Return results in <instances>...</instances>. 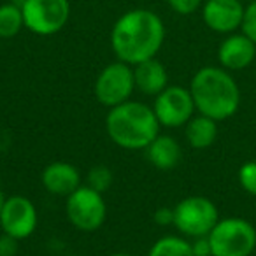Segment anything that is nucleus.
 <instances>
[{
    "mask_svg": "<svg viewBox=\"0 0 256 256\" xmlns=\"http://www.w3.org/2000/svg\"><path fill=\"white\" fill-rule=\"evenodd\" d=\"M164 40V22L150 9H132L124 12L110 30V48L116 58L132 67L150 58H156Z\"/></svg>",
    "mask_w": 256,
    "mask_h": 256,
    "instance_id": "nucleus-1",
    "label": "nucleus"
},
{
    "mask_svg": "<svg viewBox=\"0 0 256 256\" xmlns=\"http://www.w3.org/2000/svg\"><path fill=\"white\" fill-rule=\"evenodd\" d=\"M106 130L116 146L137 151L146 150L160 136V123L153 107L136 100H126L109 109Z\"/></svg>",
    "mask_w": 256,
    "mask_h": 256,
    "instance_id": "nucleus-2",
    "label": "nucleus"
},
{
    "mask_svg": "<svg viewBox=\"0 0 256 256\" xmlns=\"http://www.w3.org/2000/svg\"><path fill=\"white\" fill-rule=\"evenodd\" d=\"M193 102L198 110L214 121L232 118L240 104V90L230 72L221 67H204L190 82Z\"/></svg>",
    "mask_w": 256,
    "mask_h": 256,
    "instance_id": "nucleus-3",
    "label": "nucleus"
},
{
    "mask_svg": "<svg viewBox=\"0 0 256 256\" xmlns=\"http://www.w3.org/2000/svg\"><path fill=\"white\" fill-rule=\"evenodd\" d=\"M214 256H251L256 249V228L242 218H224L207 235Z\"/></svg>",
    "mask_w": 256,
    "mask_h": 256,
    "instance_id": "nucleus-4",
    "label": "nucleus"
},
{
    "mask_svg": "<svg viewBox=\"0 0 256 256\" xmlns=\"http://www.w3.org/2000/svg\"><path fill=\"white\" fill-rule=\"evenodd\" d=\"M220 221L216 204L207 196H188L174 207V226L186 237H204Z\"/></svg>",
    "mask_w": 256,
    "mask_h": 256,
    "instance_id": "nucleus-5",
    "label": "nucleus"
},
{
    "mask_svg": "<svg viewBox=\"0 0 256 256\" xmlns=\"http://www.w3.org/2000/svg\"><path fill=\"white\" fill-rule=\"evenodd\" d=\"M25 26L36 36H54L70 18L68 0H23L22 4Z\"/></svg>",
    "mask_w": 256,
    "mask_h": 256,
    "instance_id": "nucleus-6",
    "label": "nucleus"
},
{
    "mask_svg": "<svg viewBox=\"0 0 256 256\" xmlns=\"http://www.w3.org/2000/svg\"><path fill=\"white\" fill-rule=\"evenodd\" d=\"M65 212L72 224L81 232H95L104 224L107 216V206L102 193L90 186H79L67 196Z\"/></svg>",
    "mask_w": 256,
    "mask_h": 256,
    "instance_id": "nucleus-7",
    "label": "nucleus"
},
{
    "mask_svg": "<svg viewBox=\"0 0 256 256\" xmlns=\"http://www.w3.org/2000/svg\"><path fill=\"white\" fill-rule=\"evenodd\" d=\"M134 90H136V78L132 65L120 60L104 67L95 81L96 100L109 109L130 100Z\"/></svg>",
    "mask_w": 256,
    "mask_h": 256,
    "instance_id": "nucleus-8",
    "label": "nucleus"
},
{
    "mask_svg": "<svg viewBox=\"0 0 256 256\" xmlns=\"http://www.w3.org/2000/svg\"><path fill=\"white\" fill-rule=\"evenodd\" d=\"M153 110L156 114L160 126L179 128L184 126L195 116L196 107L190 88L167 86L160 95L154 96Z\"/></svg>",
    "mask_w": 256,
    "mask_h": 256,
    "instance_id": "nucleus-9",
    "label": "nucleus"
},
{
    "mask_svg": "<svg viewBox=\"0 0 256 256\" xmlns=\"http://www.w3.org/2000/svg\"><path fill=\"white\" fill-rule=\"evenodd\" d=\"M37 224L39 214L32 200L23 195H12L6 198L0 212V226L4 234L14 237L16 240H23L37 230Z\"/></svg>",
    "mask_w": 256,
    "mask_h": 256,
    "instance_id": "nucleus-10",
    "label": "nucleus"
},
{
    "mask_svg": "<svg viewBox=\"0 0 256 256\" xmlns=\"http://www.w3.org/2000/svg\"><path fill=\"white\" fill-rule=\"evenodd\" d=\"M244 9L240 0H207L202 8V20L212 32L234 34L242 26Z\"/></svg>",
    "mask_w": 256,
    "mask_h": 256,
    "instance_id": "nucleus-11",
    "label": "nucleus"
},
{
    "mask_svg": "<svg viewBox=\"0 0 256 256\" xmlns=\"http://www.w3.org/2000/svg\"><path fill=\"white\" fill-rule=\"evenodd\" d=\"M256 58V44L246 34H230L218 50V60L226 70H242Z\"/></svg>",
    "mask_w": 256,
    "mask_h": 256,
    "instance_id": "nucleus-12",
    "label": "nucleus"
},
{
    "mask_svg": "<svg viewBox=\"0 0 256 256\" xmlns=\"http://www.w3.org/2000/svg\"><path fill=\"white\" fill-rule=\"evenodd\" d=\"M42 184L51 195L68 196L81 186V172L67 162H53L44 168Z\"/></svg>",
    "mask_w": 256,
    "mask_h": 256,
    "instance_id": "nucleus-13",
    "label": "nucleus"
},
{
    "mask_svg": "<svg viewBox=\"0 0 256 256\" xmlns=\"http://www.w3.org/2000/svg\"><path fill=\"white\" fill-rule=\"evenodd\" d=\"M134 78H136V88L150 96L160 95L168 86L167 68L156 58H150L134 65Z\"/></svg>",
    "mask_w": 256,
    "mask_h": 256,
    "instance_id": "nucleus-14",
    "label": "nucleus"
},
{
    "mask_svg": "<svg viewBox=\"0 0 256 256\" xmlns=\"http://www.w3.org/2000/svg\"><path fill=\"white\" fill-rule=\"evenodd\" d=\"M150 162L160 170H170L181 162V146L172 136H158L146 148Z\"/></svg>",
    "mask_w": 256,
    "mask_h": 256,
    "instance_id": "nucleus-15",
    "label": "nucleus"
},
{
    "mask_svg": "<svg viewBox=\"0 0 256 256\" xmlns=\"http://www.w3.org/2000/svg\"><path fill=\"white\" fill-rule=\"evenodd\" d=\"M186 126V140L193 150H207L214 144L218 137V121L204 114L193 116Z\"/></svg>",
    "mask_w": 256,
    "mask_h": 256,
    "instance_id": "nucleus-16",
    "label": "nucleus"
},
{
    "mask_svg": "<svg viewBox=\"0 0 256 256\" xmlns=\"http://www.w3.org/2000/svg\"><path fill=\"white\" fill-rule=\"evenodd\" d=\"M25 26L22 6L2 4L0 6V39H12Z\"/></svg>",
    "mask_w": 256,
    "mask_h": 256,
    "instance_id": "nucleus-17",
    "label": "nucleus"
},
{
    "mask_svg": "<svg viewBox=\"0 0 256 256\" xmlns=\"http://www.w3.org/2000/svg\"><path fill=\"white\" fill-rule=\"evenodd\" d=\"M148 256H195L192 242L178 235H165L151 246Z\"/></svg>",
    "mask_w": 256,
    "mask_h": 256,
    "instance_id": "nucleus-18",
    "label": "nucleus"
},
{
    "mask_svg": "<svg viewBox=\"0 0 256 256\" xmlns=\"http://www.w3.org/2000/svg\"><path fill=\"white\" fill-rule=\"evenodd\" d=\"M110 184H112V172H110L109 167L96 165V167L90 168L88 178H86V186L96 190L98 193H104L110 188Z\"/></svg>",
    "mask_w": 256,
    "mask_h": 256,
    "instance_id": "nucleus-19",
    "label": "nucleus"
},
{
    "mask_svg": "<svg viewBox=\"0 0 256 256\" xmlns=\"http://www.w3.org/2000/svg\"><path fill=\"white\" fill-rule=\"evenodd\" d=\"M238 182L249 195L256 196V162H246L238 168Z\"/></svg>",
    "mask_w": 256,
    "mask_h": 256,
    "instance_id": "nucleus-20",
    "label": "nucleus"
},
{
    "mask_svg": "<svg viewBox=\"0 0 256 256\" xmlns=\"http://www.w3.org/2000/svg\"><path fill=\"white\" fill-rule=\"evenodd\" d=\"M242 34L249 37L256 44V0H251L248 8L244 9V20H242Z\"/></svg>",
    "mask_w": 256,
    "mask_h": 256,
    "instance_id": "nucleus-21",
    "label": "nucleus"
},
{
    "mask_svg": "<svg viewBox=\"0 0 256 256\" xmlns=\"http://www.w3.org/2000/svg\"><path fill=\"white\" fill-rule=\"evenodd\" d=\"M167 4L170 6L174 12L181 16H188L193 14L202 6V0H167Z\"/></svg>",
    "mask_w": 256,
    "mask_h": 256,
    "instance_id": "nucleus-22",
    "label": "nucleus"
},
{
    "mask_svg": "<svg viewBox=\"0 0 256 256\" xmlns=\"http://www.w3.org/2000/svg\"><path fill=\"white\" fill-rule=\"evenodd\" d=\"M18 242L14 237L4 234L0 237V256H16L18 254Z\"/></svg>",
    "mask_w": 256,
    "mask_h": 256,
    "instance_id": "nucleus-23",
    "label": "nucleus"
},
{
    "mask_svg": "<svg viewBox=\"0 0 256 256\" xmlns=\"http://www.w3.org/2000/svg\"><path fill=\"white\" fill-rule=\"evenodd\" d=\"M192 249L195 256H210L212 254V249H210L209 237L204 235V237H195L192 242Z\"/></svg>",
    "mask_w": 256,
    "mask_h": 256,
    "instance_id": "nucleus-24",
    "label": "nucleus"
},
{
    "mask_svg": "<svg viewBox=\"0 0 256 256\" xmlns=\"http://www.w3.org/2000/svg\"><path fill=\"white\" fill-rule=\"evenodd\" d=\"M154 223L160 224V226H168V224H174V209L170 207H160L156 209L153 216Z\"/></svg>",
    "mask_w": 256,
    "mask_h": 256,
    "instance_id": "nucleus-25",
    "label": "nucleus"
},
{
    "mask_svg": "<svg viewBox=\"0 0 256 256\" xmlns=\"http://www.w3.org/2000/svg\"><path fill=\"white\" fill-rule=\"evenodd\" d=\"M4 202H6V196H4V193H2V190H0V212H2V207H4Z\"/></svg>",
    "mask_w": 256,
    "mask_h": 256,
    "instance_id": "nucleus-26",
    "label": "nucleus"
},
{
    "mask_svg": "<svg viewBox=\"0 0 256 256\" xmlns=\"http://www.w3.org/2000/svg\"><path fill=\"white\" fill-rule=\"evenodd\" d=\"M110 256H132V254H128V252H116V254H110Z\"/></svg>",
    "mask_w": 256,
    "mask_h": 256,
    "instance_id": "nucleus-27",
    "label": "nucleus"
},
{
    "mask_svg": "<svg viewBox=\"0 0 256 256\" xmlns=\"http://www.w3.org/2000/svg\"><path fill=\"white\" fill-rule=\"evenodd\" d=\"M240 2H251V0H240Z\"/></svg>",
    "mask_w": 256,
    "mask_h": 256,
    "instance_id": "nucleus-28",
    "label": "nucleus"
},
{
    "mask_svg": "<svg viewBox=\"0 0 256 256\" xmlns=\"http://www.w3.org/2000/svg\"><path fill=\"white\" fill-rule=\"evenodd\" d=\"M210 256H214V254H210Z\"/></svg>",
    "mask_w": 256,
    "mask_h": 256,
    "instance_id": "nucleus-29",
    "label": "nucleus"
}]
</instances>
